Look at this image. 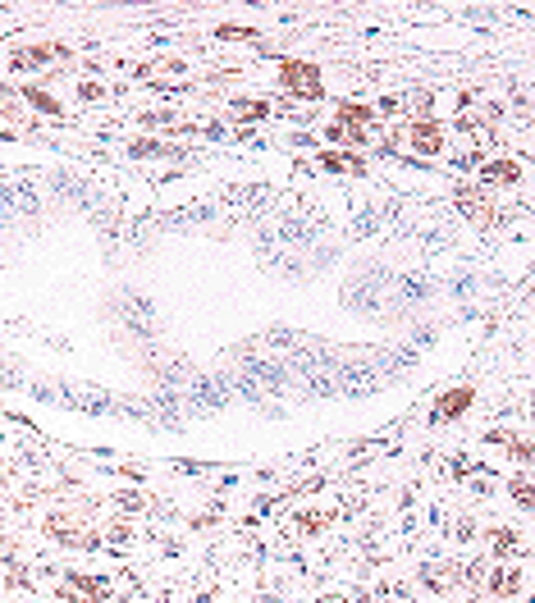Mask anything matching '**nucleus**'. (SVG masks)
<instances>
[{
  "label": "nucleus",
  "mask_w": 535,
  "mask_h": 603,
  "mask_svg": "<svg viewBox=\"0 0 535 603\" xmlns=\"http://www.w3.org/2000/svg\"><path fill=\"white\" fill-rule=\"evenodd\" d=\"M472 403H476V389H472V385H462V389H453V394H444V398H439L435 416H439V421H453V416H462Z\"/></svg>",
  "instance_id": "nucleus-5"
},
{
  "label": "nucleus",
  "mask_w": 535,
  "mask_h": 603,
  "mask_svg": "<svg viewBox=\"0 0 535 603\" xmlns=\"http://www.w3.org/2000/svg\"><path fill=\"white\" fill-rule=\"evenodd\" d=\"M334 124H344L353 133H366V124H375V110L362 106V101H339V110H334Z\"/></svg>",
  "instance_id": "nucleus-4"
},
{
  "label": "nucleus",
  "mask_w": 535,
  "mask_h": 603,
  "mask_svg": "<svg viewBox=\"0 0 535 603\" xmlns=\"http://www.w3.org/2000/svg\"><path fill=\"white\" fill-rule=\"evenodd\" d=\"M316 165H320V170H334V174H366V161L357 156V151H334V146L320 151Z\"/></svg>",
  "instance_id": "nucleus-3"
},
{
  "label": "nucleus",
  "mask_w": 535,
  "mask_h": 603,
  "mask_svg": "<svg viewBox=\"0 0 535 603\" xmlns=\"http://www.w3.org/2000/svg\"><path fill=\"white\" fill-rule=\"evenodd\" d=\"M234 110L243 119H265V115H271V106H265V101H234Z\"/></svg>",
  "instance_id": "nucleus-12"
},
{
  "label": "nucleus",
  "mask_w": 535,
  "mask_h": 603,
  "mask_svg": "<svg viewBox=\"0 0 535 603\" xmlns=\"http://www.w3.org/2000/svg\"><path fill=\"white\" fill-rule=\"evenodd\" d=\"M55 55H69L64 46H51V42H42V46H23L19 55H14V69H42V64H51Z\"/></svg>",
  "instance_id": "nucleus-6"
},
{
  "label": "nucleus",
  "mask_w": 535,
  "mask_h": 603,
  "mask_svg": "<svg viewBox=\"0 0 535 603\" xmlns=\"http://www.w3.org/2000/svg\"><path fill=\"white\" fill-rule=\"evenodd\" d=\"M78 97H83V101H97V97H101V83H83Z\"/></svg>",
  "instance_id": "nucleus-17"
},
{
  "label": "nucleus",
  "mask_w": 535,
  "mask_h": 603,
  "mask_svg": "<svg viewBox=\"0 0 535 603\" xmlns=\"http://www.w3.org/2000/svg\"><path fill=\"white\" fill-rule=\"evenodd\" d=\"M165 146H156V142H133V156H161Z\"/></svg>",
  "instance_id": "nucleus-16"
},
{
  "label": "nucleus",
  "mask_w": 535,
  "mask_h": 603,
  "mask_svg": "<svg viewBox=\"0 0 535 603\" xmlns=\"http://www.w3.org/2000/svg\"><path fill=\"white\" fill-rule=\"evenodd\" d=\"M408 142H412L417 156H439L444 151V128L435 119H412L408 124Z\"/></svg>",
  "instance_id": "nucleus-2"
},
{
  "label": "nucleus",
  "mask_w": 535,
  "mask_h": 603,
  "mask_svg": "<svg viewBox=\"0 0 535 603\" xmlns=\"http://www.w3.org/2000/svg\"><path fill=\"white\" fill-rule=\"evenodd\" d=\"M298 525H302L307 535H320L325 525H329V512H302V516H298Z\"/></svg>",
  "instance_id": "nucleus-11"
},
{
  "label": "nucleus",
  "mask_w": 535,
  "mask_h": 603,
  "mask_svg": "<svg viewBox=\"0 0 535 603\" xmlns=\"http://www.w3.org/2000/svg\"><path fill=\"white\" fill-rule=\"evenodd\" d=\"M69 580H74V585H78V589H88V594H92V598H106V585H101V580H97V576H83V571H74V576H69Z\"/></svg>",
  "instance_id": "nucleus-13"
},
{
  "label": "nucleus",
  "mask_w": 535,
  "mask_h": 603,
  "mask_svg": "<svg viewBox=\"0 0 535 603\" xmlns=\"http://www.w3.org/2000/svg\"><path fill=\"white\" fill-rule=\"evenodd\" d=\"M46 531H51L55 540H69V544H97V535H78V531H88V525H78V521H69V516H51Z\"/></svg>",
  "instance_id": "nucleus-7"
},
{
  "label": "nucleus",
  "mask_w": 535,
  "mask_h": 603,
  "mask_svg": "<svg viewBox=\"0 0 535 603\" xmlns=\"http://www.w3.org/2000/svg\"><path fill=\"white\" fill-rule=\"evenodd\" d=\"M512 498H517L521 507L530 503V480H526V476H517V480H512Z\"/></svg>",
  "instance_id": "nucleus-14"
},
{
  "label": "nucleus",
  "mask_w": 535,
  "mask_h": 603,
  "mask_svg": "<svg viewBox=\"0 0 535 603\" xmlns=\"http://www.w3.org/2000/svg\"><path fill=\"white\" fill-rule=\"evenodd\" d=\"M521 580H526V576H521V567H508V571H494L490 589H494V594H517V589H521Z\"/></svg>",
  "instance_id": "nucleus-10"
},
{
  "label": "nucleus",
  "mask_w": 535,
  "mask_h": 603,
  "mask_svg": "<svg viewBox=\"0 0 535 603\" xmlns=\"http://www.w3.org/2000/svg\"><path fill=\"white\" fill-rule=\"evenodd\" d=\"M512 452H517V462H530V443H526V439H517Z\"/></svg>",
  "instance_id": "nucleus-18"
},
{
  "label": "nucleus",
  "mask_w": 535,
  "mask_h": 603,
  "mask_svg": "<svg viewBox=\"0 0 535 603\" xmlns=\"http://www.w3.org/2000/svg\"><path fill=\"white\" fill-rule=\"evenodd\" d=\"M481 174H485L490 183H517V179H521V161H512V156H499V161H490Z\"/></svg>",
  "instance_id": "nucleus-8"
},
{
  "label": "nucleus",
  "mask_w": 535,
  "mask_h": 603,
  "mask_svg": "<svg viewBox=\"0 0 535 603\" xmlns=\"http://www.w3.org/2000/svg\"><path fill=\"white\" fill-rule=\"evenodd\" d=\"M280 88L298 101H316L325 97V83H320V69L311 60H284L280 64Z\"/></svg>",
  "instance_id": "nucleus-1"
},
{
  "label": "nucleus",
  "mask_w": 535,
  "mask_h": 603,
  "mask_svg": "<svg viewBox=\"0 0 535 603\" xmlns=\"http://www.w3.org/2000/svg\"><path fill=\"white\" fill-rule=\"evenodd\" d=\"M220 37H225V42H243V37H247V42H252L256 32H252V28H220Z\"/></svg>",
  "instance_id": "nucleus-15"
},
{
  "label": "nucleus",
  "mask_w": 535,
  "mask_h": 603,
  "mask_svg": "<svg viewBox=\"0 0 535 603\" xmlns=\"http://www.w3.org/2000/svg\"><path fill=\"white\" fill-rule=\"evenodd\" d=\"M23 101H28V106H37L42 115H60V110H64V106H60L46 88H23Z\"/></svg>",
  "instance_id": "nucleus-9"
}]
</instances>
